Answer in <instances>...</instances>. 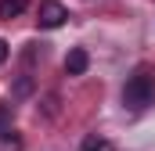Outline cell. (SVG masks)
<instances>
[{"label":"cell","mask_w":155,"mask_h":151,"mask_svg":"<svg viewBox=\"0 0 155 151\" xmlns=\"http://www.w3.org/2000/svg\"><path fill=\"white\" fill-rule=\"evenodd\" d=\"M152 101H155V83H152V76L134 72L130 79H126V86H123V104L134 108V112H141V108H148Z\"/></svg>","instance_id":"6da1fadb"},{"label":"cell","mask_w":155,"mask_h":151,"mask_svg":"<svg viewBox=\"0 0 155 151\" xmlns=\"http://www.w3.org/2000/svg\"><path fill=\"white\" fill-rule=\"evenodd\" d=\"M65 18H69V11H65L58 0H43V4H40V18L36 22L43 29H58V25H65Z\"/></svg>","instance_id":"7a4b0ae2"},{"label":"cell","mask_w":155,"mask_h":151,"mask_svg":"<svg viewBox=\"0 0 155 151\" xmlns=\"http://www.w3.org/2000/svg\"><path fill=\"white\" fill-rule=\"evenodd\" d=\"M87 65H90V54H87L83 47H72V50L65 54V72H69V76H83Z\"/></svg>","instance_id":"3957f363"},{"label":"cell","mask_w":155,"mask_h":151,"mask_svg":"<svg viewBox=\"0 0 155 151\" xmlns=\"http://www.w3.org/2000/svg\"><path fill=\"white\" fill-rule=\"evenodd\" d=\"M29 7V0H0V22H11V18H22Z\"/></svg>","instance_id":"277c9868"},{"label":"cell","mask_w":155,"mask_h":151,"mask_svg":"<svg viewBox=\"0 0 155 151\" xmlns=\"http://www.w3.org/2000/svg\"><path fill=\"white\" fill-rule=\"evenodd\" d=\"M79 151H116V144H112V140H105V137H97V133H90V137H83Z\"/></svg>","instance_id":"5b68a950"},{"label":"cell","mask_w":155,"mask_h":151,"mask_svg":"<svg viewBox=\"0 0 155 151\" xmlns=\"http://www.w3.org/2000/svg\"><path fill=\"white\" fill-rule=\"evenodd\" d=\"M18 148H22V137L4 126V133H0V151H18Z\"/></svg>","instance_id":"8992f818"},{"label":"cell","mask_w":155,"mask_h":151,"mask_svg":"<svg viewBox=\"0 0 155 151\" xmlns=\"http://www.w3.org/2000/svg\"><path fill=\"white\" fill-rule=\"evenodd\" d=\"M11 119H15V104L0 101V130H4V126H11Z\"/></svg>","instance_id":"52a82bcc"},{"label":"cell","mask_w":155,"mask_h":151,"mask_svg":"<svg viewBox=\"0 0 155 151\" xmlns=\"http://www.w3.org/2000/svg\"><path fill=\"white\" fill-rule=\"evenodd\" d=\"M7 54H11V47H7V40H0V65L7 61Z\"/></svg>","instance_id":"ba28073f"}]
</instances>
